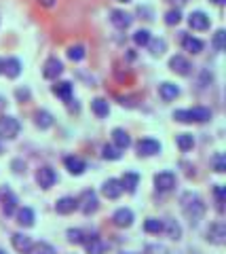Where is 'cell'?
<instances>
[{"instance_id": "cell-1", "label": "cell", "mask_w": 226, "mask_h": 254, "mask_svg": "<svg viewBox=\"0 0 226 254\" xmlns=\"http://www.w3.org/2000/svg\"><path fill=\"white\" fill-rule=\"evenodd\" d=\"M182 210H184V216L188 218L190 225H197V222L205 216V203L194 193L182 195Z\"/></svg>"}, {"instance_id": "cell-2", "label": "cell", "mask_w": 226, "mask_h": 254, "mask_svg": "<svg viewBox=\"0 0 226 254\" xmlns=\"http://www.w3.org/2000/svg\"><path fill=\"white\" fill-rule=\"evenodd\" d=\"M174 119L178 123H205L212 119V110L205 106H194V108H186V110H176Z\"/></svg>"}, {"instance_id": "cell-3", "label": "cell", "mask_w": 226, "mask_h": 254, "mask_svg": "<svg viewBox=\"0 0 226 254\" xmlns=\"http://www.w3.org/2000/svg\"><path fill=\"white\" fill-rule=\"evenodd\" d=\"M76 201H79V210L85 214V216H91V214H95V212H97V208H99L97 193H95V190H91V189L83 190L81 197H79Z\"/></svg>"}, {"instance_id": "cell-4", "label": "cell", "mask_w": 226, "mask_h": 254, "mask_svg": "<svg viewBox=\"0 0 226 254\" xmlns=\"http://www.w3.org/2000/svg\"><path fill=\"white\" fill-rule=\"evenodd\" d=\"M19 129H21V125H19V121L15 117H9V115L0 117V136L2 138H6V140L17 138Z\"/></svg>"}, {"instance_id": "cell-5", "label": "cell", "mask_w": 226, "mask_h": 254, "mask_svg": "<svg viewBox=\"0 0 226 254\" xmlns=\"http://www.w3.org/2000/svg\"><path fill=\"white\" fill-rule=\"evenodd\" d=\"M176 174L174 172H159L157 176H154V189L159 190V193H167V190H171L176 187Z\"/></svg>"}, {"instance_id": "cell-6", "label": "cell", "mask_w": 226, "mask_h": 254, "mask_svg": "<svg viewBox=\"0 0 226 254\" xmlns=\"http://www.w3.org/2000/svg\"><path fill=\"white\" fill-rule=\"evenodd\" d=\"M137 148V155L139 157H152V155H159L161 153V142L154 140V138H142L136 144Z\"/></svg>"}, {"instance_id": "cell-7", "label": "cell", "mask_w": 226, "mask_h": 254, "mask_svg": "<svg viewBox=\"0 0 226 254\" xmlns=\"http://www.w3.org/2000/svg\"><path fill=\"white\" fill-rule=\"evenodd\" d=\"M83 246H85V250H87V254H104L108 250V244L99 235H95V233H93V235H85Z\"/></svg>"}, {"instance_id": "cell-8", "label": "cell", "mask_w": 226, "mask_h": 254, "mask_svg": "<svg viewBox=\"0 0 226 254\" xmlns=\"http://www.w3.org/2000/svg\"><path fill=\"white\" fill-rule=\"evenodd\" d=\"M207 242H212L216 246H222L226 242V225L224 222H212L207 229Z\"/></svg>"}, {"instance_id": "cell-9", "label": "cell", "mask_w": 226, "mask_h": 254, "mask_svg": "<svg viewBox=\"0 0 226 254\" xmlns=\"http://www.w3.org/2000/svg\"><path fill=\"white\" fill-rule=\"evenodd\" d=\"M64 72V64H61V60L57 58H49L45 62V66H43V76L45 78H49V81H55V78Z\"/></svg>"}, {"instance_id": "cell-10", "label": "cell", "mask_w": 226, "mask_h": 254, "mask_svg": "<svg viewBox=\"0 0 226 254\" xmlns=\"http://www.w3.org/2000/svg\"><path fill=\"white\" fill-rule=\"evenodd\" d=\"M169 70L171 72H176V74H180V76H188L190 74V62L184 58V55H174V58L169 60Z\"/></svg>"}, {"instance_id": "cell-11", "label": "cell", "mask_w": 226, "mask_h": 254, "mask_svg": "<svg viewBox=\"0 0 226 254\" xmlns=\"http://www.w3.org/2000/svg\"><path fill=\"white\" fill-rule=\"evenodd\" d=\"M55 180H57V174L53 168H49V165H45V168L36 172V182L41 185V189H51L55 185Z\"/></svg>"}, {"instance_id": "cell-12", "label": "cell", "mask_w": 226, "mask_h": 254, "mask_svg": "<svg viewBox=\"0 0 226 254\" xmlns=\"http://www.w3.org/2000/svg\"><path fill=\"white\" fill-rule=\"evenodd\" d=\"M121 193H123V187L119 178H108L102 185V195L108 197V199H119Z\"/></svg>"}, {"instance_id": "cell-13", "label": "cell", "mask_w": 226, "mask_h": 254, "mask_svg": "<svg viewBox=\"0 0 226 254\" xmlns=\"http://www.w3.org/2000/svg\"><path fill=\"white\" fill-rule=\"evenodd\" d=\"M112 222L121 229H127V227L134 225V212H131L129 208H119L112 214Z\"/></svg>"}, {"instance_id": "cell-14", "label": "cell", "mask_w": 226, "mask_h": 254, "mask_svg": "<svg viewBox=\"0 0 226 254\" xmlns=\"http://www.w3.org/2000/svg\"><path fill=\"white\" fill-rule=\"evenodd\" d=\"M11 244H13V248L17 250L19 254H28L30 252V248H32V237L30 235H26V233H13V237H11Z\"/></svg>"}, {"instance_id": "cell-15", "label": "cell", "mask_w": 226, "mask_h": 254, "mask_svg": "<svg viewBox=\"0 0 226 254\" xmlns=\"http://www.w3.org/2000/svg\"><path fill=\"white\" fill-rule=\"evenodd\" d=\"M64 165H66V170L72 174V176H81V174H85V170H87V163H85L81 157H74V155L66 157Z\"/></svg>"}, {"instance_id": "cell-16", "label": "cell", "mask_w": 226, "mask_h": 254, "mask_svg": "<svg viewBox=\"0 0 226 254\" xmlns=\"http://www.w3.org/2000/svg\"><path fill=\"white\" fill-rule=\"evenodd\" d=\"M209 17L203 13V11H194V13H190L188 15V26L192 28V30H199V32H203V30H207L209 28Z\"/></svg>"}, {"instance_id": "cell-17", "label": "cell", "mask_w": 226, "mask_h": 254, "mask_svg": "<svg viewBox=\"0 0 226 254\" xmlns=\"http://www.w3.org/2000/svg\"><path fill=\"white\" fill-rule=\"evenodd\" d=\"M51 91L57 95V98L61 100V102H72V83L70 81H59V83H55L51 87Z\"/></svg>"}, {"instance_id": "cell-18", "label": "cell", "mask_w": 226, "mask_h": 254, "mask_svg": "<svg viewBox=\"0 0 226 254\" xmlns=\"http://www.w3.org/2000/svg\"><path fill=\"white\" fill-rule=\"evenodd\" d=\"M74 210H79V201L74 197H61V199L55 201V212L66 216V214H72Z\"/></svg>"}, {"instance_id": "cell-19", "label": "cell", "mask_w": 226, "mask_h": 254, "mask_svg": "<svg viewBox=\"0 0 226 254\" xmlns=\"http://www.w3.org/2000/svg\"><path fill=\"white\" fill-rule=\"evenodd\" d=\"M2 212H4V216H13L17 212V197L9 189L2 193Z\"/></svg>"}, {"instance_id": "cell-20", "label": "cell", "mask_w": 226, "mask_h": 254, "mask_svg": "<svg viewBox=\"0 0 226 254\" xmlns=\"http://www.w3.org/2000/svg\"><path fill=\"white\" fill-rule=\"evenodd\" d=\"M112 144L116 148H121V150H127L131 146V138H129V133L121 129V127H116V129H112Z\"/></svg>"}, {"instance_id": "cell-21", "label": "cell", "mask_w": 226, "mask_h": 254, "mask_svg": "<svg viewBox=\"0 0 226 254\" xmlns=\"http://www.w3.org/2000/svg\"><path fill=\"white\" fill-rule=\"evenodd\" d=\"M182 47H184V51H188L192 55H197L203 51V41H199V38H194L192 34H184L182 36Z\"/></svg>"}, {"instance_id": "cell-22", "label": "cell", "mask_w": 226, "mask_h": 254, "mask_svg": "<svg viewBox=\"0 0 226 254\" xmlns=\"http://www.w3.org/2000/svg\"><path fill=\"white\" fill-rule=\"evenodd\" d=\"M159 95H161L163 102H171V100H176L178 95H180V87L174 85V83H161Z\"/></svg>"}, {"instance_id": "cell-23", "label": "cell", "mask_w": 226, "mask_h": 254, "mask_svg": "<svg viewBox=\"0 0 226 254\" xmlns=\"http://www.w3.org/2000/svg\"><path fill=\"white\" fill-rule=\"evenodd\" d=\"M2 72L9 76V78H17L21 74V62L17 58H9V60H4L2 64Z\"/></svg>"}, {"instance_id": "cell-24", "label": "cell", "mask_w": 226, "mask_h": 254, "mask_svg": "<svg viewBox=\"0 0 226 254\" xmlns=\"http://www.w3.org/2000/svg\"><path fill=\"white\" fill-rule=\"evenodd\" d=\"M137 182H139V174H136V172H125L123 178H121V187H123V190H127V193H136Z\"/></svg>"}, {"instance_id": "cell-25", "label": "cell", "mask_w": 226, "mask_h": 254, "mask_svg": "<svg viewBox=\"0 0 226 254\" xmlns=\"http://www.w3.org/2000/svg\"><path fill=\"white\" fill-rule=\"evenodd\" d=\"M110 21L119 30H127L131 26V15L125 11H110Z\"/></svg>"}, {"instance_id": "cell-26", "label": "cell", "mask_w": 226, "mask_h": 254, "mask_svg": "<svg viewBox=\"0 0 226 254\" xmlns=\"http://www.w3.org/2000/svg\"><path fill=\"white\" fill-rule=\"evenodd\" d=\"M34 210L32 208H28V205H23V208H19L17 210V222L21 227H26V229H30V227H34Z\"/></svg>"}, {"instance_id": "cell-27", "label": "cell", "mask_w": 226, "mask_h": 254, "mask_svg": "<svg viewBox=\"0 0 226 254\" xmlns=\"http://www.w3.org/2000/svg\"><path fill=\"white\" fill-rule=\"evenodd\" d=\"M34 123H36L38 129H49V127L53 125V115L49 113V110H36Z\"/></svg>"}, {"instance_id": "cell-28", "label": "cell", "mask_w": 226, "mask_h": 254, "mask_svg": "<svg viewBox=\"0 0 226 254\" xmlns=\"http://www.w3.org/2000/svg\"><path fill=\"white\" fill-rule=\"evenodd\" d=\"M91 110H93V115L99 117V119H104L110 115V106H108V102L104 98H95L91 102Z\"/></svg>"}, {"instance_id": "cell-29", "label": "cell", "mask_w": 226, "mask_h": 254, "mask_svg": "<svg viewBox=\"0 0 226 254\" xmlns=\"http://www.w3.org/2000/svg\"><path fill=\"white\" fill-rule=\"evenodd\" d=\"M163 233H167L171 240H180V237H182V229H180V225H178L176 220L169 218V220L163 222Z\"/></svg>"}, {"instance_id": "cell-30", "label": "cell", "mask_w": 226, "mask_h": 254, "mask_svg": "<svg viewBox=\"0 0 226 254\" xmlns=\"http://www.w3.org/2000/svg\"><path fill=\"white\" fill-rule=\"evenodd\" d=\"M176 144H178V148H180L182 153H188V150L194 146V138L190 136V133H178Z\"/></svg>"}, {"instance_id": "cell-31", "label": "cell", "mask_w": 226, "mask_h": 254, "mask_svg": "<svg viewBox=\"0 0 226 254\" xmlns=\"http://www.w3.org/2000/svg\"><path fill=\"white\" fill-rule=\"evenodd\" d=\"M144 231L150 233V235L163 233V220H159V218H146L144 220Z\"/></svg>"}, {"instance_id": "cell-32", "label": "cell", "mask_w": 226, "mask_h": 254, "mask_svg": "<svg viewBox=\"0 0 226 254\" xmlns=\"http://www.w3.org/2000/svg\"><path fill=\"white\" fill-rule=\"evenodd\" d=\"M121 155H123L121 148H116L114 144H104V148H102V157L106 161H119Z\"/></svg>"}, {"instance_id": "cell-33", "label": "cell", "mask_w": 226, "mask_h": 254, "mask_svg": "<svg viewBox=\"0 0 226 254\" xmlns=\"http://www.w3.org/2000/svg\"><path fill=\"white\" fill-rule=\"evenodd\" d=\"M214 199H216V210L222 214L224 212V199H226V189L222 185L214 187Z\"/></svg>"}, {"instance_id": "cell-34", "label": "cell", "mask_w": 226, "mask_h": 254, "mask_svg": "<svg viewBox=\"0 0 226 254\" xmlns=\"http://www.w3.org/2000/svg\"><path fill=\"white\" fill-rule=\"evenodd\" d=\"M28 254H55V248L46 242H36V244H32V248H30Z\"/></svg>"}, {"instance_id": "cell-35", "label": "cell", "mask_w": 226, "mask_h": 254, "mask_svg": "<svg viewBox=\"0 0 226 254\" xmlns=\"http://www.w3.org/2000/svg\"><path fill=\"white\" fill-rule=\"evenodd\" d=\"M146 47H150L152 55H163V53H165V49H167V43L163 41V38H154V41L150 38V43H148Z\"/></svg>"}, {"instance_id": "cell-36", "label": "cell", "mask_w": 226, "mask_h": 254, "mask_svg": "<svg viewBox=\"0 0 226 254\" xmlns=\"http://www.w3.org/2000/svg\"><path fill=\"white\" fill-rule=\"evenodd\" d=\"M150 32H148V30H137L136 32V34H134V43L137 45V47H146L148 43H150Z\"/></svg>"}, {"instance_id": "cell-37", "label": "cell", "mask_w": 226, "mask_h": 254, "mask_svg": "<svg viewBox=\"0 0 226 254\" xmlns=\"http://www.w3.org/2000/svg\"><path fill=\"white\" fill-rule=\"evenodd\" d=\"M68 58L72 60V62H81V60L85 58V47H83V45L70 47V49H68Z\"/></svg>"}, {"instance_id": "cell-38", "label": "cell", "mask_w": 226, "mask_h": 254, "mask_svg": "<svg viewBox=\"0 0 226 254\" xmlns=\"http://www.w3.org/2000/svg\"><path fill=\"white\" fill-rule=\"evenodd\" d=\"M212 45H214L216 51H222V49H224V45H226V32H224V30H218V32H216Z\"/></svg>"}, {"instance_id": "cell-39", "label": "cell", "mask_w": 226, "mask_h": 254, "mask_svg": "<svg viewBox=\"0 0 226 254\" xmlns=\"http://www.w3.org/2000/svg\"><path fill=\"white\" fill-rule=\"evenodd\" d=\"M68 242L70 244H83L85 242V233L81 231V229H68Z\"/></svg>"}, {"instance_id": "cell-40", "label": "cell", "mask_w": 226, "mask_h": 254, "mask_svg": "<svg viewBox=\"0 0 226 254\" xmlns=\"http://www.w3.org/2000/svg\"><path fill=\"white\" fill-rule=\"evenodd\" d=\"M212 163H214V172H218V174H224V172H226V159H224V155H222V153L214 155Z\"/></svg>"}, {"instance_id": "cell-41", "label": "cell", "mask_w": 226, "mask_h": 254, "mask_svg": "<svg viewBox=\"0 0 226 254\" xmlns=\"http://www.w3.org/2000/svg\"><path fill=\"white\" fill-rule=\"evenodd\" d=\"M180 19H182V13L178 11V9H171V11H167V15H165V23H167V26H178V23H180Z\"/></svg>"}, {"instance_id": "cell-42", "label": "cell", "mask_w": 226, "mask_h": 254, "mask_svg": "<svg viewBox=\"0 0 226 254\" xmlns=\"http://www.w3.org/2000/svg\"><path fill=\"white\" fill-rule=\"evenodd\" d=\"M167 250L163 248V246H159V244H152V246H146L144 248V254H165Z\"/></svg>"}, {"instance_id": "cell-43", "label": "cell", "mask_w": 226, "mask_h": 254, "mask_svg": "<svg viewBox=\"0 0 226 254\" xmlns=\"http://www.w3.org/2000/svg\"><path fill=\"white\" fill-rule=\"evenodd\" d=\"M15 95H17L19 102H23V100L30 98V91H28V89H17V91H15Z\"/></svg>"}, {"instance_id": "cell-44", "label": "cell", "mask_w": 226, "mask_h": 254, "mask_svg": "<svg viewBox=\"0 0 226 254\" xmlns=\"http://www.w3.org/2000/svg\"><path fill=\"white\" fill-rule=\"evenodd\" d=\"M38 2H41L43 6H53L55 4V0H38Z\"/></svg>"}, {"instance_id": "cell-45", "label": "cell", "mask_w": 226, "mask_h": 254, "mask_svg": "<svg viewBox=\"0 0 226 254\" xmlns=\"http://www.w3.org/2000/svg\"><path fill=\"white\" fill-rule=\"evenodd\" d=\"M214 4H224V0H212Z\"/></svg>"}, {"instance_id": "cell-46", "label": "cell", "mask_w": 226, "mask_h": 254, "mask_svg": "<svg viewBox=\"0 0 226 254\" xmlns=\"http://www.w3.org/2000/svg\"><path fill=\"white\" fill-rule=\"evenodd\" d=\"M2 64H4V60H0V74H2Z\"/></svg>"}, {"instance_id": "cell-47", "label": "cell", "mask_w": 226, "mask_h": 254, "mask_svg": "<svg viewBox=\"0 0 226 254\" xmlns=\"http://www.w3.org/2000/svg\"><path fill=\"white\" fill-rule=\"evenodd\" d=\"M119 2H131V0H119Z\"/></svg>"}, {"instance_id": "cell-48", "label": "cell", "mask_w": 226, "mask_h": 254, "mask_svg": "<svg viewBox=\"0 0 226 254\" xmlns=\"http://www.w3.org/2000/svg\"><path fill=\"white\" fill-rule=\"evenodd\" d=\"M0 254H6V252H4V250H2V248H0Z\"/></svg>"}, {"instance_id": "cell-49", "label": "cell", "mask_w": 226, "mask_h": 254, "mask_svg": "<svg viewBox=\"0 0 226 254\" xmlns=\"http://www.w3.org/2000/svg\"><path fill=\"white\" fill-rule=\"evenodd\" d=\"M0 153H2V144H0Z\"/></svg>"}, {"instance_id": "cell-50", "label": "cell", "mask_w": 226, "mask_h": 254, "mask_svg": "<svg viewBox=\"0 0 226 254\" xmlns=\"http://www.w3.org/2000/svg\"><path fill=\"white\" fill-rule=\"evenodd\" d=\"M121 254H131V252H121Z\"/></svg>"}]
</instances>
